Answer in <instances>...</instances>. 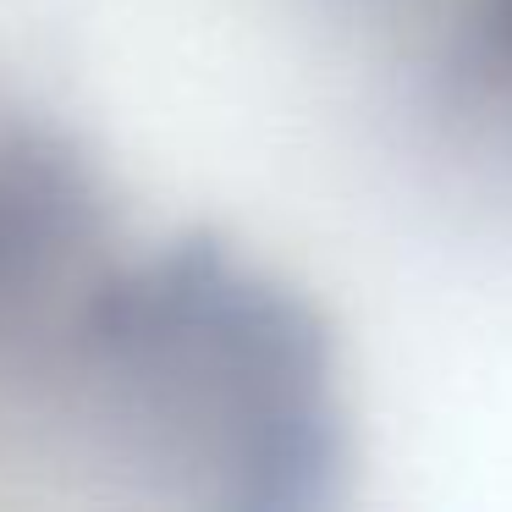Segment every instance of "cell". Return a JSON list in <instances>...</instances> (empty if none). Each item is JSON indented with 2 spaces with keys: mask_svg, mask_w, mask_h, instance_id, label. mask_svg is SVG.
Masks as SVG:
<instances>
[{
  "mask_svg": "<svg viewBox=\"0 0 512 512\" xmlns=\"http://www.w3.org/2000/svg\"><path fill=\"white\" fill-rule=\"evenodd\" d=\"M474 39H479V72L501 94H512V0H485Z\"/></svg>",
  "mask_w": 512,
  "mask_h": 512,
  "instance_id": "7a4b0ae2",
  "label": "cell"
},
{
  "mask_svg": "<svg viewBox=\"0 0 512 512\" xmlns=\"http://www.w3.org/2000/svg\"><path fill=\"white\" fill-rule=\"evenodd\" d=\"M78 364L111 424L254 507H309L342 468V413L314 314L221 248L133 265L78 320Z\"/></svg>",
  "mask_w": 512,
  "mask_h": 512,
  "instance_id": "6da1fadb",
  "label": "cell"
}]
</instances>
